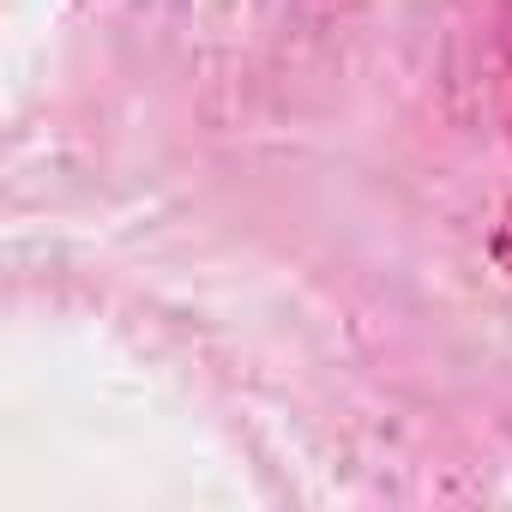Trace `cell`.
<instances>
[{"label": "cell", "mask_w": 512, "mask_h": 512, "mask_svg": "<svg viewBox=\"0 0 512 512\" xmlns=\"http://www.w3.org/2000/svg\"><path fill=\"white\" fill-rule=\"evenodd\" d=\"M494 266L500 272H512V211L500 217V229H494Z\"/></svg>", "instance_id": "cell-1"}]
</instances>
